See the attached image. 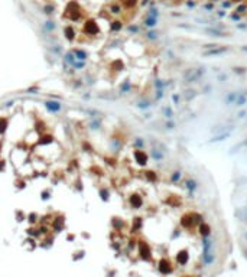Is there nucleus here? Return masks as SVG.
Instances as JSON below:
<instances>
[{
    "label": "nucleus",
    "instance_id": "nucleus-17",
    "mask_svg": "<svg viewBox=\"0 0 247 277\" xmlns=\"http://www.w3.org/2000/svg\"><path fill=\"white\" fill-rule=\"evenodd\" d=\"M140 254L145 260H149L150 258V250L147 247V244H140Z\"/></svg>",
    "mask_w": 247,
    "mask_h": 277
},
{
    "label": "nucleus",
    "instance_id": "nucleus-18",
    "mask_svg": "<svg viewBox=\"0 0 247 277\" xmlns=\"http://www.w3.org/2000/svg\"><path fill=\"white\" fill-rule=\"evenodd\" d=\"M184 96H185V100L186 101H191V100H194L195 97L198 96V92H197L195 90H186Z\"/></svg>",
    "mask_w": 247,
    "mask_h": 277
},
{
    "label": "nucleus",
    "instance_id": "nucleus-2",
    "mask_svg": "<svg viewBox=\"0 0 247 277\" xmlns=\"http://www.w3.org/2000/svg\"><path fill=\"white\" fill-rule=\"evenodd\" d=\"M207 74V69L204 67H197V68H188L184 72V81L186 84H195Z\"/></svg>",
    "mask_w": 247,
    "mask_h": 277
},
{
    "label": "nucleus",
    "instance_id": "nucleus-30",
    "mask_svg": "<svg viewBox=\"0 0 247 277\" xmlns=\"http://www.w3.org/2000/svg\"><path fill=\"white\" fill-rule=\"evenodd\" d=\"M243 51H246V52H247V45H246V46H244V48H243Z\"/></svg>",
    "mask_w": 247,
    "mask_h": 277
},
{
    "label": "nucleus",
    "instance_id": "nucleus-5",
    "mask_svg": "<svg viewBox=\"0 0 247 277\" xmlns=\"http://www.w3.org/2000/svg\"><path fill=\"white\" fill-rule=\"evenodd\" d=\"M204 32L208 35V36H214V38H224V36H228L227 32H224L223 29H220V28H207Z\"/></svg>",
    "mask_w": 247,
    "mask_h": 277
},
{
    "label": "nucleus",
    "instance_id": "nucleus-26",
    "mask_svg": "<svg viewBox=\"0 0 247 277\" xmlns=\"http://www.w3.org/2000/svg\"><path fill=\"white\" fill-rule=\"evenodd\" d=\"M163 97V90H157L156 91V100H161Z\"/></svg>",
    "mask_w": 247,
    "mask_h": 277
},
{
    "label": "nucleus",
    "instance_id": "nucleus-24",
    "mask_svg": "<svg viewBox=\"0 0 247 277\" xmlns=\"http://www.w3.org/2000/svg\"><path fill=\"white\" fill-rule=\"evenodd\" d=\"M172 101H173V104H175V105H179V103H181V97L178 96V94H173V96H172Z\"/></svg>",
    "mask_w": 247,
    "mask_h": 277
},
{
    "label": "nucleus",
    "instance_id": "nucleus-9",
    "mask_svg": "<svg viewBox=\"0 0 247 277\" xmlns=\"http://www.w3.org/2000/svg\"><path fill=\"white\" fill-rule=\"evenodd\" d=\"M182 179H184V172L179 170V169L173 170V172L171 173V176H169V181H171V183H173V185H179L181 182H182Z\"/></svg>",
    "mask_w": 247,
    "mask_h": 277
},
{
    "label": "nucleus",
    "instance_id": "nucleus-23",
    "mask_svg": "<svg viewBox=\"0 0 247 277\" xmlns=\"http://www.w3.org/2000/svg\"><path fill=\"white\" fill-rule=\"evenodd\" d=\"M247 9V6L246 5H240L236 7V13H244V10Z\"/></svg>",
    "mask_w": 247,
    "mask_h": 277
},
{
    "label": "nucleus",
    "instance_id": "nucleus-21",
    "mask_svg": "<svg viewBox=\"0 0 247 277\" xmlns=\"http://www.w3.org/2000/svg\"><path fill=\"white\" fill-rule=\"evenodd\" d=\"M175 121H172V120H168L166 123H165V129L166 130H173L175 129Z\"/></svg>",
    "mask_w": 247,
    "mask_h": 277
},
{
    "label": "nucleus",
    "instance_id": "nucleus-8",
    "mask_svg": "<svg viewBox=\"0 0 247 277\" xmlns=\"http://www.w3.org/2000/svg\"><path fill=\"white\" fill-rule=\"evenodd\" d=\"M134 158H136V160H137V163L140 166H146L147 165L149 156H147V153H145L143 150H136V152H134Z\"/></svg>",
    "mask_w": 247,
    "mask_h": 277
},
{
    "label": "nucleus",
    "instance_id": "nucleus-1",
    "mask_svg": "<svg viewBox=\"0 0 247 277\" xmlns=\"http://www.w3.org/2000/svg\"><path fill=\"white\" fill-rule=\"evenodd\" d=\"M201 222H204V217L198 212H186L181 217V227L185 229H192L194 227H198Z\"/></svg>",
    "mask_w": 247,
    "mask_h": 277
},
{
    "label": "nucleus",
    "instance_id": "nucleus-16",
    "mask_svg": "<svg viewBox=\"0 0 247 277\" xmlns=\"http://www.w3.org/2000/svg\"><path fill=\"white\" fill-rule=\"evenodd\" d=\"M236 217H237L240 221H247V206H244V208H240V209L236 211Z\"/></svg>",
    "mask_w": 247,
    "mask_h": 277
},
{
    "label": "nucleus",
    "instance_id": "nucleus-15",
    "mask_svg": "<svg viewBox=\"0 0 247 277\" xmlns=\"http://www.w3.org/2000/svg\"><path fill=\"white\" fill-rule=\"evenodd\" d=\"M142 198L139 195H132V198H130V205L133 206V208H140L142 206Z\"/></svg>",
    "mask_w": 247,
    "mask_h": 277
},
{
    "label": "nucleus",
    "instance_id": "nucleus-25",
    "mask_svg": "<svg viewBox=\"0 0 247 277\" xmlns=\"http://www.w3.org/2000/svg\"><path fill=\"white\" fill-rule=\"evenodd\" d=\"M246 115H247V110H241L237 113V119H244Z\"/></svg>",
    "mask_w": 247,
    "mask_h": 277
},
{
    "label": "nucleus",
    "instance_id": "nucleus-13",
    "mask_svg": "<svg viewBox=\"0 0 247 277\" xmlns=\"http://www.w3.org/2000/svg\"><path fill=\"white\" fill-rule=\"evenodd\" d=\"M150 156L153 158V160H156V162H162V160L165 159V150H161V149H152Z\"/></svg>",
    "mask_w": 247,
    "mask_h": 277
},
{
    "label": "nucleus",
    "instance_id": "nucleus-10",
    "mask_svg": "<svg viewBox=\"0 0 247 277\" xmlns=\"http://www.w3.org/2000/svg\"><path fill=\"white\" fill-rule=\"evenodd\" d=\"M159 271L162 273V274H169V273L172 271V264L169 260H166V258H162L161 260V263H159Z\"/></svg>",
    "mask_w": 247,
    "mask_h": 277
},
{
    "label": "nucleus",
    "instance_id": "nucleus-27",
    "mask_svg": "<svg viewBox=\"0 0 247 277\" xmlns=\"http://www.w3.org/2000/svg\"><path fill=\"white\" fill-rule=\"evenodd\" d=\"M147 38H149V39H156L157 38V33H155V32H150V33H147Z\"/></svg>",
    "mask_w": 247,
    "mask_h": 277
},
{
    "label": "nucleus",
    "instance_id": "nucleus-14",
    "mask_svg": "<svg viewBox=\"0 0 247 277\" xmlns=\"http://www.w3.org/2000/svg\"><path fill=\"white\" fill-rule=\"evenodd\" d=\"M176 260H178V263H179V264L185 266V264L188 263V260H189V254H188V251H186V250H184V251L178 253V256H176Z\"/></svg>",
    "mask_w": 247,
    "mask_h": 277
},
{
    "label": "nucleus",
    "instance_id": "nucleus-3",
    "mask_svg": "<svg viewBox=\"0 0 247 277\" xmlns=\"http://www.w3.org/2000/svg\"><path fill=\"white\" fill-rule=\"evenodd\" d=\"M184 186H185L186 192H188V196L194 198L195 192L198 191V188H200V183H198V181L195 178H186L185 182H184Z\"/></svg>",
    "mask_w": 247,
    "mask_h": 277
},
{
    "label": "nucleus",
    "instance_id": "nucleus-12",
    "mask_svg": "<svg viewBox=\"0 0 247 277\" xmlns=\"http://www.w3.org/2000/svg\"><path fill=\"white\" fill-rule=\"evenodd\" d=\"M236 97H237V91H228L227 94L224 96V98H223L224 104H225V105H234Z\"/></svg>",
    "mask_w": 247,
    "mask_h": 277
},
{
    "label": "nucleus",
    "instance_id": "nucleus-22",
    "mask_svg": "<svg viewBox=\"0 0 247 277\" xmlns=\"http://www.w3.org/2000/svg\"><path fill=\"white\" fill-rule=\"evenodd\" d=\"M217 80H218V82H225L228 80V76L227 74H224V72H221V74H218V76H217Z\"/></svg>",
    "mask_w": 247,
    "mask_h": 277
},
{
    "label": "nucleus",
    "instance_id": "nucleus-6",
    "mask_svg": "<svg viewBox=\"0 0 247 277\" xmlns=\"http://www.w3.org/2000/svg\"><path fill=\"white\" fill-rule=\"evenodd\" d=\"M247 104V92L246 91H237V97H236V101H234V105L241 108Z\"/></svg>",
    "mask_w": 247,
    "mask_h": 277
},
{
    "label": "nucleus",
    "instance_id": "nucleus-20",
    "mask_svg": "<svg viewBox=\"0 0 247 277\" xmlns=\"http://www.w3.org/2000/svg\"><path fill=\"white\" fill-rule=\"evenodd\" d=\"M163 115H165L168 120H172V117H173V110H172L171 107H165V108H163Z\"/></svg>",
    "mask_w": 247,
    "mask_h": 277
},
{
    "label": "nucleus",
    "instance_id": "nucleus-11",
    "mask_svg": "<svg viewBox=\"0 0 247 277\" xmlns=\"http://www.w3.org/2000/svg\"><path fill=\"white\" fill-rule=\"evenodd\" d=\"M198 232H200V235L202 238L204 237H209L211 235V225L207 224V222H201L198 225Z\"/></svg>",
    "mask_w": 247,
    "mask_h": 277
},
{
    "label": "nucleus",
    "instance_id": "nucleus-29",
    "mask_svg": "<svg viewBox=\"0 0 247 277\" xmlns=\"http://www.w3.org/2000/svg\"><path fill=\"white\" fill-rule=\"evenodd\" d=\"M231 19L233 20H240V14H237V13H234L233 16H231Z\"/></svg>",
    "mask_w": 247,
    "mask_h": 277
},
{
    "label": "nucleus",
    "instance_id": "nucleus-4",
    "mask_svg": "<svg viewBox=\"0 0 247 277\" xmlns=\"http://www.w3.org/2000/svg\"><path fill=\"white\" fill-rule=\"evenodd\" d=\"M228 51V46H223V45H217L215 48H211L208 51H204L202 52V57H207V58H211V57H220Z\"/></svg>",
    "mask_w": 247,
    "mask_h": 277
},
{
    "label": "nucleus",
    "instance_id": "nucleus-7",
    "mask_svg": "<svg viewBox=\"0 0 247 277\" xmlns=\"http://www.w3.org/2000/svg\"><path fill=\"white\" fill-rule=\"evenodd\" d=\"M231 136V133L230 131H225V133H218V134H214L213 137L208 140V143L209 144H213V143H221V142H224V140H227L228 137Z\"/></svg>",
    "mask_w": 247,
    "mask_h": 277
},
{
    "label": "nucleus",
    "instance_id": "nucleus-19",
    "mask_svg": "<svg viewBox=\"0 0 247 277\" xmlns=\"http://www.w3.org/2000/svg\"><path fill=\"white\" fill-rule=\"evenodd\" d=\"M233 72L237 74V75H244V74H247V68L246 67H234Z\"/></svg>",
    "mask_w": 247,
    "mask_h": 277
},
{
    "label": "nucleus",
    "instance_id": "nucleus-28",
    "mask_svg": "<svg viewBox=\"0 0 247 277\" xmlns=\"http://www.w3.org/2000/svg\"><path fill=\"white\" fill-rule=\"evenodd\" d=\"M209 91H211V85H205L202 92H204V94H209Z\"/></svg>",
    "mask_w": 247,
    "mask_h": 277
}]
</instances>
